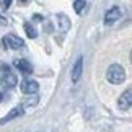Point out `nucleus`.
<instances>
[{
	"mask_svg": "<svg viewBox=\"0 0 132 132\" xmlns=\"http://www.w3.org/2000/svg\"><path fill=\"white\" fill-rule=\"evenodd\" d=\"M106 78L108 82H111L113 85H119L126 80V70L121 67L119 64H113L109 65L108 70H106Z\"/></svg>",
	"mask_w": 132,
	"mask_h": 132,
	"instance_id": "obj_1",
	"label": "nucleus"
},
{
	"mask_svg": "<svg viewBox=\"0 0 132 132\" xmlns=\"http://www.w3.org/2000/svg\"><path fill=\"white\" fill-rule=\"evenodd\" d=\"M2 75H0V83H2V87L5 88H13L15 85H16V75L10 72V67L8 65H2Z\"/></svg>",
	"mask_w": 132,
	"mask_h": 132,
	"instance_id": "obj_2",
	"label": "nucleus"
},
{
	"mask_svg": "<svg viewBox=\"0 0 132 132\" xmlns=\"http://www.w3.org/2000/svg\"><path fill=\"white\" fill-rule=\"evenodd\" d=\"M3 44L8 46L10 49H21L24 46V41L21 38L15 36V34H7V36L3 38Z\"/></svg>",
	"mask_w": 132,
	"mask_h": 132,
	"instance_id": "obj_3",
	"label": "nucleus"
},
{
	"mask_svg": "<svg viewBox=\"0 0 132 132\" xmlns=\"http://www.w3.org/2000/svg\"><path fill=\"white\" fill-rule=\"evenodd\" d=\"M130 104H132V90H130V88H127V90H126L122 95L119 96L118 106H119V109L127 111V109L130 108Z\"/></svg>",
	"mask_w": 132,
	"mask_h": 132,
	"instance_id": "obj_4",
	"label": "nucleus"
},
{
	"mask_svg": "<svg viewBox=\"0 0 132 132\" xmlns=\"http://www.w3.org/2000/svg\"><path fill=\"white\" fill-rule=\"evenodd\" d=\"M119 18H121V10H119V7H113L111 10H108L106 15H104V24H106V26H109V24L116 23Z\"/></svg>",
	"mask_w": 132,
	"mask_h": 132,
	"instance_id": "obj_5",
	"label": "nucleus"
},
{
	"mask_svg": "<svg viewBox=\"0 0 132 132\" xmlns=\"http://www.w3.org/2000/svg\"><path fill=\"white\" fill-rule=\"evenodd\" d=\"M13 65H15V67H16V69H18L21 73H24V75L33 73V65L29 64L26 59H15Z\"/></svg>",
	"mask_w": 132,
	"mask_h": 132,
	"instance_id": "obj_6",
	"label": "nucleus"
},
{
	"mask_svg": "<svg viewBox=\"0 0 132 132\" xmlns=\"http://www.w3.org/2000/svg\"><path fill=\"white\" fill-rule=\"evenodd\" d=\"M38 88H39V85H38V82H34V80H23L21 82V91L24 95L36 93Z\"/></svg>",
	"mask_w": 132,
	"mask_h": 132,
	"instance_id": "obj_7",
	"label": "nucleus"
},
{
	"mask_svg": "<svg viewBox=\"0 0 132 132\" xmlns=\"http://www.w3.org/2000/svg\"><path fill=\"white\" fill-rule=\"evenodd\" d=\"M82 72H83V57H78L77 62H75L73 69H72V82L77 83L80 77H82Z\"/></svg>",
	"mask_w": 132,
	"mask_h": 132,
	"instance_id": "obj_8",
	"label": "nucleus"
},
{
	"mask_svg": "<svg viewBox=\"0 0 132 132\" xmlns=\"http://www.w3.org/2000/svg\"><path fill=\"white\" fill-rule=\"evenodd\" d=\"M18 116H23V106H16V108H13L10 113L5 116V118L0 119V124H5V122H10V121H13L15 118H18Z\"/></svg>",
	"mask_w": 132,
	"mask_h": 132,
	"instance_id": "obj_9",
	"label": "nucleus"
},
{
	"mask_svg": "<svg viewBox=\"0 0 132 132\" xmlns=\"http://www.w3.org/2000/svg\"><path fill=\"white\" fill-rule=\"evenodd\" d=\"M24 31H26V36L29 38V39H36L38 38V31L34 29L29 23H24Z\"/></svg>",
	"mask_w": 132,
	"mask_h": 132,
	"instance_id": "obj_10",
	"label": "nucleus"
},
{
	"mask_svg": "<svg viewBox=\"0 0 132 132\" xmlns=\"http://www.w3.org/2000/svg\"><path fill=\"white\" fill-rule=\"evenodd\" d=\"M85 7H87V2H85V0H75V2H73V10H75L78 15L83 13Z\"/></svg>",
	"mask_w": 132,
	"mask_h": 132,
	"instance_id": "obj_11",
	"label": "nucleus"
},
{
	"mask_svg": "<svg viewBox=\"0 0 132 132\" xmlns=\"http://www.w3.org/2000/svg\"><path fill=\"white\" fill-rule=\"evenodd\" d=\"M33 20H34V21H43V16H41V15H34Z\"/></svg>",
	"mask_w": 132,
	"mask_h": 132,
	"instance_id": "obj_12",
	"label": "nucleus"
},
{
	"mask_svg": "<svg viewBox=\"0 0 132 132\" xmlns=\"http://www.w3.org/2000/svg\"><path fill=\"white\" fill-rule=\"evenodd\" d=\"M10 5H12V0H3V7L5 8H8Z\"/></svg>",
	"mask_w": 132,
	"mask_h": 132,
	"instance_id": "obj_13",
	"label": "nucleus"
},
{
	"mask_svg": "<svg viewBox=\"0 0 132 132\" xmlns=\"http://www.w3.org/2000/svg\"><path fill=\"white\" fill-rule=\"evenodd\" d=\"M0 23H2V24H7V20H5L3 16H0Z\"/></svg>",
	"mask_w": 132,
	"mask_h": 132,
	"instance_id": "obj_14",
	"label": "nucleus"
},
{
	"mask_svg": "<svg viewBox=\"0 0 132 132\" xmlns=\"http://www.w3.org/2000/svg\"><path fill=\"white\" fill-rule=\"evenodd\" d=\"M0 101H2V93H0Z\"/></svg>",
	"mask_w": 132,
	"mask_h": 132,
	"instance_id": "obj_15",
	"label": "nucleus"
},
{
	"mask_svg": "<svg viewBox=\"0 0 132 132\" xmlns=\"http://www.w3.org/2000/svg\"><path fill=\"white\" fill-rule=\"evenodd\" d=\"M20 2H26V0H20Z\"/></svg>",
	"mask_w": 132,
	"mask_h": 132,
	"instance_id": "obj_16",
	"label": "nucleus"
}]
</instances>
